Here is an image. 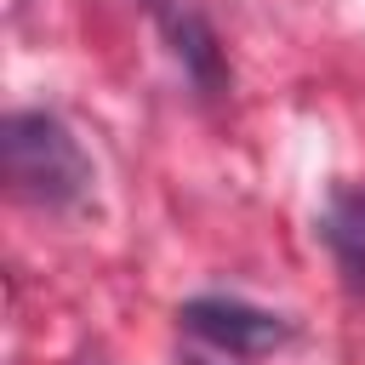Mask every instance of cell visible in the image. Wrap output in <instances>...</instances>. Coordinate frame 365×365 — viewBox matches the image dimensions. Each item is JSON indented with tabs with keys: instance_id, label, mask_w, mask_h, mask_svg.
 <instances>
[{
	"instance_id": "1",
	"label": "cell",
	"mask_w": 365,
	"mask_h": 365,
	"mask_svg": "<svg viewBox=\"0 0 365 365\" xmlns=\"http://www.w3.org/2000/svg\"><path fill=\"white\" fill-rule=\"evenodd\" d=\"M0 148H6V177L17 182L23 200H34L46 211H80L91 200L97 171H91L86 148L74 143V131L57 114H46V108L6 114Z\"/></svg>"
},
{
	"instance_id": "2",
	"label": "cell",
	"mask_w": 365,
	"mask_h": 365,
	"mask_svg": "<svg viewBox=\"0 0 365 365\" xmlns=\"http://www.w3.org/2000/svg\"><path fill=\"white\" fill-rule=\"evenodd\" d=\"M177 319L222 354H268L291 336V325L279 314H268L257 302H240V297H194V302L177 308Z\"/></svg>"
},
{
	"instance_id": "3",
	"label": "cell",
	"mask_w": 365,
	"mask_h": 365,
	"mask_svg": "<svg viewBox=\"0 0 365 365\" xmlns=\"http://www.w3.org/2000/svg\"><path fill=\"white\" fill-rule=\"evenodd\" d=\"M319 240L331 245L336 268H342L354 285H365V182L331 188L325 217H319Z\"/></svg>"
},
{
	"instance_id": "4",
	"label": "cell",
	"mask_w": 365,
	"mask_h": 365,
	"mask_svg": "<svg viewBox=\"0 0 365 365\" xmlns=\"http://www.w3.org/2000/svg\"><path fill=\"white\" fill-rule=\"evenodd\" d=\"M160 17H165V34H171L182 68L200 80V91H217L222 86V57H217V40H211L205 17L188 11V6H160Z\"/></svg>"
},
{
	"instance_id": "5",
	"label": "cell",
	"mask_w": 365,
	"mask_h": 365,
	"mask_svg": "<svg viewBox=\"0 0 365 365\" xmlns=\"http://www.w3.org/2000/svg\"><path fill=\"white\" fill-rule=\"evenodd\" d=\"M182 365H205V359H182Z\"/></svg>"
}]
</instances>
